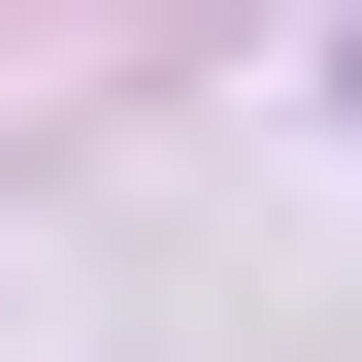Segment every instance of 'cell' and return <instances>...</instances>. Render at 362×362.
I'll return each mask as SVG.
<instances>
[{"instance_id": "1", "label": "cell", "mask_w": 362, "mask_h": 362, "mask_svg": "<svg viewBox=\"0 0 362 362\" xmlns=\"http://www.w3.org/2000/svg\"><path fill=\"white\" fill-rule=\"evenodd\" d=\"M329 99H362V33H329Z\"/></svg>"}]
</instances>
